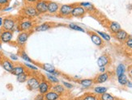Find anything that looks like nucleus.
Returning <instances> with one entry per match:
<instances>
[{
    "instance_id": "f257e3e1",
    "label": "nucleus",
    "mask_w": 132,
    "mask_h": 100,
    "mask_svg": "<svg viewBox=\"0 0 132 100\" xmlns=\"http://www.w3.org/2000/svg\"><path fill=\"white\" fill-rule=\"evenodd\" d=\"M2 29L11 32H18V20L12 15H8L3 18Z\"/></svg>"
},
{
    "instance_id": "f03ea898",
    "label": "nucleus",
    "mask_w": 132,
    "mask_h": 100,
    "mask_svg": "<svg viewBox=\"0 0 132 100\" xmlns=\"http://www.w3.org/2000/svg\"><path fill=\"white\" fill-rule=\"evenodd\" d=\"M20 15L23 18L34 20L37 18L40 15L37 12V9L35 8L33 5H27L25 4L20 10Z\"/></svg>"
},
{
    "instance_id": "7ed1b4c3",
    "label": "nucleus",
    "mask_w": 132,
    "mask_h": 100,
    "mask_svg": "<svg viewBox=\"0 0 132 100\" xmlns=\"http://www.w3.org/2000/svg\"><path fill=\"white\" fill-rule=\"evenodd\" d=\"M36 23L34 20L23 18L21 20H18V31L20 32H33V28L35 27Z\"/></svg>"
},
{
    "instance_id": "20e7f679",
    "label": "nucleus",
    "mask_w": 132,
    "mask_h": 100,
    "mask_svg": "<svg viewBox=\"0 0 132 100\" xmlns=\"http://www.w3.org/2000/svg\"><path fill=\"white\" fill-rule=\"evenodd\" d=\"M41 78H39L37 74H31L26 81L27 89L30 91L38 90V87H39L40 81H41Z\"/></svg>"
},
{
    "instance_id": "39448f33",
    "label": "nucleus",
    "mask_w": 132,
    "mask_h": 100,
    "mask_svg": "<svg viewBox=\"0 0 132 100\" xmlns=\"http://www.w3.org/2000/svg\"><path fill=\"white\" fill-rule=\"evenodd\" d=\"M74 5H75V3L60 5L59 12L57 14V15L60 17V18H69V17H71Z\"/></svg>"
},
{
    "instance_id": "423d86ee",
    "label": "nucleus",
    "mask_w": 132,
    "mask_h": 100,
    "mask_svg": "<svg viewBox=\"0 0 132 100\" xmlns=\"http://www.w3.org/2000/svg\"><path fill=\"white\" fill-rule=\"evenodd\" d=\"M31 33L32 32H20L18 34V36H17L16 40H15V43L16 44V45H18L20 49H24V47L26 44Z\"/></svg>"
},
{
    "instance_id": "0eeeda50",
    "label": "nucleus",
    "mask_w": 132,
    "mask_h": 100,
    "mask_svg": "<svg viewBox=\"0 0 132 100\" xmlns=\"http://www.w3.org/2000/svg\"><path fill=\"white\" fill-rule=\"evenodd\" d=\"M13 40V32L3 30L0 31V42L2 44H11Z\"/></svg>"
},
{
    "instance_id": "6e6552de",
    "label": "nucleus",
    "mask_w": 132,
    "mask_h": 100,
    "mask_svg": "<svg viewBox=\"0 0 132 100\" xmlns=\"http://www.w3.org/2000/svg\"><path fill=\"white\" fill-rule=\"evenodd\" d=\"M51 87H52V84L43 76V78H41V81H40L39 87H38V92L40 94L45 95V94H46L48 91L51 90Z\"/></svg>"
},
{
    "instance_id": "1a4fd4ad",
    "label": "nucleus",
    "mask_w": 132,
    "mask_h": 100,
    "mask_svg": "<svg viewBox=\"0 0 132 100\" xmlns=\"http://www.w3.org/2000/svg\"><path fill=\"white\" fill-rule=\"evenodd\" d=\"M86 14H87V11L83 7L79 6L78 3H75L71 17H73V18H82Z\"/></svg>"
},
{
    "instance_id": "9d476101",
    "label": "nucleus",
    "mask_w": 132,
    "mask_h": 100,
    "mask_svg": "<svg viewBox=\"0 0 132 100\" xmlns=\"http://www.w3.org/2000/svg\"><path fill=\"white\" fill-rule=\"evenodd\" d=\"M37 9V12L40 15H45L48 12V0H39V1L34 5Z\"/></svg>"
},
{
    "instance_id": "9b49d317",
    "label": "nucleus",
    "mask_w": 132,
    "mask_h": 100,
    "mask_svg": "<svg viewBox=\"0 0 132 100\" xmlns=\"http://www.w3.org/2000/svg\"><path fill=\"white\" fill-rule=\"evenodd\" d=\"M0 66L3 68L5 71H7V73L11 74L15 66V64L11 59H9V58L3 57V59L0 61Z\"/></svg>"
},
{
    "instance_id": "f8f14e48",
    "label": "nucleus",
    "mask_w": 132,
    "mask_h": 100,
    "mask_svg": "<svg viewBox=\"0 0 132 100\" xmlns=\"http://www.w3.org/2000/svg\"><path fill=\"white\" fill-rule=\"evenodd\" d=\"M53 23H50V22H45L42 23H40V24H37L35 25L33 28V32H46L50 29H51L53 28Z\"/></svg>"
},
{
    "instance_id": "ddd939ff",
    "label": "nucleus",
    "mask_w": 132,
    "mask_h": 100,
    "mask_svg": "<svg viewBox=\"0 0 132 100\" xmlns=\"http://www.w3.org/2000/svg\"><path fill=\"white\" fill-rule=\"evenodd\" d=\"M60 4L55 1H48V14L57 15L59 12Z\"/></svg>"
},
{
    "instance_id": "4468645a",
    "label": "nucleus",
    "mask_w": 132,
    "mask_h": 100,
    "mask_svg": "<svg viewBox=\"0 0 132 100\" xmlns=\"http://www.w3.org/2000/svg\"><path fill=\"white\" fill-rule=\"evenodd\" d=\"M110 78V74L108 72L105 73H100L98 75H96V77L94 78V83L96 84H101L104 82L107 81Z\"/></svg>"
},
{
    "instance_id": "2eb2a0df",
    "label": "nucleus",
    "mask_w": 132,
    "mask_h": 100,
    "mask_svg": "<svg viewBox=\"0 0 132 100\" xmlns=\"http://www.w3.org/2000/svg\"><path fill=\"white\" fill-rule=\"evenodd\" d=\"M90 38H91V40L93 41V43L97 46V47H102L104 45V40L101 39V37L99 36L98 34L96 32H91L90 33Z\"/></svg>"
},
{
    "instance_id": "dca6fc26",
    "label": "nucleus",
    "mask_w": 132,
    "mask_h": 100,
    "mask_svg": "<svg viewBox=\"0 0 132 100\" xmlns=\"http://www.w3.org/2000/svg\"><path fill=\"white\" fill-rule=\"evenodd\" d=\"M111 59L109 55L107 54H103L99 57V58L97 59V65L99 67H106L108 65L110 64Z\"/></svg>"
},
{
    "instance_id": "f3484780",
    "label": "nucleus",
    "mask_w": 132,
    "mask_h": 100,
    "mask_svg": "<svg viewBox=\"0 0 132 100\" xmlns=\"http://www.w3.org/2000/svg\"><path fill=\"white\" fill-rule=\"evenodd\" d=\"M113 37L118 41H119V42L124 43L125 41L127 40V38L129 37V35L125 30L121 29V30H119L117 33L113 34Z\"/></svg>"
},
{
    "instance_id": "a211bd4d",
    "label": "nucleus",
    "mask_w": 132,
    "mask_h": 100,
    "mask_svg": "<svg viewBox=\"0 0 132 100\" xmlns=\"http://www.w3.org/2000/svg\"><path fill=\"white\" fill-rule=\"evenodd\" d=\"M27 71H28V69L24 66V64H16V65H15V66L11 74L15 76H18V75H20L21 74H24Z\"/></svg>"
},
{
    "instance_id": "6ab92c4d",
    "label": "nucleus",
    "mask_w": 132,
    "mask_h": 100,
    "mask_svg": "<svg viewBox=\"0 0 132 100\" xmlns=\"http://www.w3.org/2000/svg\"><path fill=\"white\" fill-rule=\"evenodd\" d=\"M51 90H54V92H56L57 94H59V95L62 96L64 95L66 92H67V89L62 86V84H59V83H57V84H54L52 85V87H51Z\"/></svg>"
},
{
    "instance_id": "aec40b11",
    "label": "nucleus",
    "mask_w": 132,
    "mask_h": 100,
    "mask_svg": "<svg viewBox=\"0 0 132 100\" xmlns=\"http://www.w3.org/2000/svg\"><path fill=\"white\" fill-rule=\"evenodd\" d=\"M44 96H45V100H60L62 98L61 95H59V94H57L52 90H50L46 94H45Z\"/></svg>"
},
{
    "instance_id": "412c9836",
    "label": "nucleus",
    "mask_w": 132,
    "mask_h": 100,
    "mask_svg": "<svg viewBox=\"0 0 132 100\" xmlns=\"http://www.w3.org/2000/svg\"><path fill=\"white\" fill-rule=\"evenodd\" d=\"M108 28H109V30L110 31V32L112 34H115L119 30H121L122 29L121 25H120L119 23L116 21H110V23H109Z\"/></svg>"
},
{
    "instance_id": "4be33fe9",
    "label": "nucleus",
    "mask_w": 132,
    "mask_h": 100,
    "mask_svg": "<svg viewBox=\"0 0 132 100\" xmlns=\"http://www.w3.org/2000/svg\"><path fill=\"white\" fill-rule=\"evenodd\" d=\"M79 85L83 88L85 89H88V88L92 87L94 84V79L93 78H85V79H80L79 81Z\"/></svg>"
},
{
    "instance_id": "5701e85b",
    "label": "nucleus",
    "mask_w": 132,
    "mask_h": 100,
    "mask_svg": "<svg viewBox=\"0 0 132 100\" xmlns=\"http://www.w3.org/2000/svg\"><path fill=\"white\" fill-rule=\"evenodd\" d=\"M41 68L44 70V71H45L46 73L48 74H53L55 71H56V69L55 67L53 66L52 64H50V63H44V64H42L41 65Z\"/></svg>"
},
{
    "instance_id": "b1692460",
    "label": "nucleus",
    "mask_w": 132,
    "mask_h": 100,
    "mask_svg": "<svg viewBox=\"0 0 132 100\" xmlns=\"http://www.w3.org/2000/svg\"><path fill=\"white\" fill-rule=\"evenodd\" d=\"M31 75L30 71H28L24 73V74H21L18 76H16V81L19 82V83H24V82L27 81L28 78H29V76Z\"/></svg>"
},
{
    "instance_id": "393cba45",
    "label": "nucleus",
    "mask_w": 132,
    "mask_h": 100,
    "mask_svg": "<svg viewBox=\"0 0 132 100\" xmlns=\"http://www.w3.org/2000/svg\"><path fill=\"white\" fill-rule=\"evenodd\" d=\"M19 56L20 57L21 59L24 60L25 62H29V63H33L35 64V62H34L31 58L29 57V56H28L27 54V52H25V50L24 49H21L20 51H19Z\"/></svg>"
},
{
    "instance_id": "a878e982",
    "label": "nucleus",
    "mask_w": 132,
    "mask_h": 100,
    "mask_svg": "<svg viewBox=\"0 0 132 100\" xmlns=\"http://www.w3.org/2000/svg\"><path fill=\"white\" fill-rule=\"evenodd\" d=\"M45 78H46L52 85L59 83V79L58 78V77H56V76H54V74L47 73L46 74H45Z\"/></svg>"
},
{
    "instance_id": "bb28decb",
    "label": "nucleus",
    "mask_w": 132,
    "mask_h": 100,
    "mask_svg": "<svg viewBox=\"0 0 132 100\" xmlns=\"http://www.w3.org/2000/svg\"><path fill=\"white\" fill-rule=\"evenodd\" d=\"M126 70H127V67H126L125 65L122 64V63L119 64L118 66L116 67V69H115V74L117 75V77H118V76L125 74Z\"/></svg>"
},
{
    "instance_id": "cd10ccee",
    "label": "nucleus",
    "mask_w": 132,
    "mask_h": 100,
    "mask_svg": "<svg viewBox=\"0 0 132 100\" xmlns=\"http://www.w3.org/2000/svg\"><path fill=\"white\" fill-rule=\"evenodd\" d=\"M24 66L26 67V69L28 70V71H35L37 72L39 70L38 66H37L36 64H33V63H29V62H25L24 63Z\"/></svg>"
},
{
    "instance_id": "c85d7f7f",
    "label": "nucleus",
    "mask_w": 132,
    "mask_h": 100,
    "mask_svg": "<svg viewBox=\"0 0 132 100\" xmlns=\"http://www.w3.org/2000/svg\"><path fill=\"white\" fill-rule=\"evenodd\" d=\"M118 83L121 85V86H125L126 85H127V81H128V78H127V76L125 74H122V75H120L118 77Z\"/></svg>"
},
{
    "instance_id": "c756f323",
    "label": "nucleus",
    "mask_w": 132,
    "mask_h": 100,
    "mask_svg": "<svg viewBox=\"0 0 132 100\" xmlns=\"http://www.w3.org/2000/svg\"><path fill=\"white\" fill-rule=\"evenodd\" d=\"M99 100H117V99L113 95H112L111 94L105 92V93L102 94V95H100Z\"/></svg>"
},
{
    "instance_id": "7c9ffc66",
    "label": "nucleus",
    "mask_w": 132,
    "mask_h": 100,
    "mask_svg": "<svg viewBox=\"0 0 132 100\" xmlns=\"http://www.w3.org/2000/svg\"><path fill=\"white\" fill-rule=\"evenodd\" d=\"M95 32H96L97 34L99 35V36L101 37V39L105 41H110L111 40V37L110 35H109L108 33L106 32H101V31H96Z\"/></svg>"
},
{
    "instance_id": "2f4dec72",
    "label": "nucleus",
    "mask_w": 132,
    "mask_h": 100,
    "mask_svg": "<svg viewBox=\"0 0 132 100\" xmlns=\"http://www.w3.org/2000/svg\"><path fill=\"white\" fill-rule=\"evenodd\" d=\"M93 90H94V92L96 94V95H102V94L107 92L108 88L105 87V86H96V87H94Z\"/></svg>"
},
{
    "instance_id": "473e14b6",
    "label": "nucleus",
    "mask_w": 132,
    "mask_h": 100,
    "mask_svg": "<svg viewBox=\"0 0 132 100\" xmlns=\"http://www.w3.org/2000/svg\"><path fill=\"white\" fill-rule=\"evenodd\" d=\"M81 100H98V98L94 94L87 93L82 97Z\"/></svg>"
},
{
    "instance_id": "72a5a7b5",
    "label": "nucleus",
    "mask_w": 132,
    "mask_h": 100,
    "mask_svg": "<svg viewBox=\"0 0 132 100\" xmlns=\"http://www.w3.org/2000/svg\"><path fill=\"white\" fill-rule=\"evenodd\" d=\"M68 27H69V28H71V30L81 32H85V30L82 27L79 26L78 24H76V23H70V24H68Z\"/></svg>"
},
{
    "instance_id": "f704fd0d",
    "label": "nucleus",
    "mask_w": 132,
    "mask_h": 100,
    "mask_svg": "<svg viewBox=\"0 0 132 100\" xmlns=\"http://www.w3.org/2000/svg\"><path fill=\"white\" fill-rule=\"evenodd\" d=\"M125 44V46L127 47V48L130 50H132V37H128L127 40L124 42Z\"/></svg>"
},
{
    "instance_id": "c9c22d12",
    "label": "nucleus",
    "mask_w": 132,
    "mask_h": 100,
    "mask_svg": "<svg viewBox=\"0 0 132 100\" xmlns=\"http://www.w3.org/2000/svg\"><path fill=\"white\" fill-rule=\"evenodd\" d=\"M11 0H0V10H2L5 7L9 6Z\"/></svg>"
},
{
    "instance_id": "e433bc0d",
    "label": "nucleus",
    "mask_w": 132,
    "mask_h": 100,
    "mask_svg": "<svg viewBox=\"0 0 132 100\" xmlns=\"http://www.w3.org/2000/svg\"><path fill=\"white\" fill-rule=\"evenodd\" d=\"M62 84L67 90H71L74 87L73 84L70 83V82H68V81H62Z\"/></svg>"
},
{
    "instance_id": "4c0bfd02",
    "label": "nucleus",
    "mask_w": 132,
    "mask_h": 100,
    "mask_svg": "<svg viewBox=\"0 0 132 100\" xmlns=\"http://www.w3.org/2000/svg\"><path fill=\"white\" fill-rule=\"evenodd\" d=\"M39 0H24V4H27V5H35Z\"/></svg>"
},
{
    "instance_id": "58836bf2",
    "label": "nucleus",
    "mask_w": 132,
    "mask_h": 100,
    "mask_svg": "<svg viewBox=\"0 0 132 100\" xmlns=\"http://www.w3.org/2000/svg\"><path fill=\"white\" fill-rule=\"evenodd\" d=\"M10 59L12 61H17L19 60V57H18V56L15 55V54H11L10 55Z\"/></svg>"
},
{
    "instance_id": "ea45409f",
    "label": "nucleus",
    "mask_w": 132,
    "mask_h": 100,
    "mask_svg": "<svg viewBox=\"0 0 132 100\" xmlns=\"http://www.w3.org/2000/svg\"><path fill=\"white\" fill-rule=\"evenodd\" d=\"M34 100H45V96H44V95H42V94L39 93L38 95L35 97Z\"/></svg>"
},
{
    "instance_id": "a19ab883",
    "label": "nucleus",
    "mask_w": 132,
    "mask_h": 100,
    "mask_svg": "<svg viewBox=\"0 0 132 100\" xmlns=\"http://www.w3.org/2000/svg\"><path fill=\"white\" fill-rule=\"evenodd\" d=\"M13 10V7H10V6H7V7H5L4 8L2 9L3 11H4V12H9V11H12Z\"/></svg>"
},
{
    "instance_id": "79ce46f5",
    "label": "nucleus",
    "mask_w": 132,
    "mask_h": 100,
    "mask_svg": "<svg viewBox=\"0 0 132 100\" xmlns=\"http://www.w3.org/2000/svg\"><path fill=\"white\" fill-rule=\"evenodd\" d=\"M99 72L100 73H105V72H106V67H99Z\"/></svg>"
},
{
    "instance_id": "37998d69",
    "label": "nucleus",
    "mask_w": 132,
    "mask_h": 100,
    "mask_svg": "<svg viewBox=\"0 0 132 100\" xmlns=\"http://www.w3.org/2000/svg\"><path fill=\"white\" fill-rule=\"evenodd\" d=\"M128 74H129V75H130V77L132 78V66H130L129 69H128Z\"/></svg>"
},
{
    "instance_id": "c03bdc74",
    "label": "nucleus",
    "mask_w": 132,
    "mask_h": 100,
    "mask_svg": "<svg viewBox=\"0 0 132 100\" xmlns=\"http://www.w3.org/2000/svg\"><path fill=\"white\" fill-rule=\"evenodd\" d=\"M126 86H127V87H129V88H132V82L128 80L127 83V85H126Z\"/></svg>"
},
{
    "instance_id": "a18cd8bd",
    "label": "nucleus",
    "mask_w": 132,
    "mask_h": 100,
    "mask_svg": "<svg viewBox=\"0 0 132 100\" xmlns=\"http://www.w3.org/2000/svg\"><path fill=\"white\" fill-rule=\"evenodd\" d=\"M3 23V17H0V28H2Z\"/></svg>"
},
{
    "instance_id": "49530a36",
    "label": "nucleus",
    "mask_w": 132,
    "mask_h": 100,
    "mask_svg": "<svg viewBox=\"0 0 132 100\" xmlns=\"http://www.w3.org/2000/svg\"><path fill=\"white\" fill-rule=\"evenodd\" d=\"M3 53H2V52H0V61H1V60L3 59Z\"/></svg>"
},
{
    "instance_id": "de8ad7c7",
    "label": "nucleus",
    "mask_w": 132,
    "mask_h": 100,
    "mask_svg": "<svg viewBox=\"0 0 132 100\" xmlns=\"http://www.w3.org/2000/svg\"><path fill=\"white\" fill-rule=\"evenodd\" d=\"M74 78H75V79H76H76H79V78H80V77H79V76H75Z\"/></svg>"
},
{
    "instance_id": "09e8293b",
    "label": "nucleus",
    "mask_w": 132,
    "mask_h": 100,
    "mask_svg": "<svg viewBox=\"0 0 132 100\" xmlns=\"http://www.w3.org/2000/svg\"><path fill=\"white\" fill-rule=\"evenodd\" d=\"M0 49H2V43L0 42Z\"/></svg>"
},
{
    "instance_id": "8fccbe9b",
    "label": "nucleus",
    "mask_w": 132,
    "mask_h": 100,
    "mask_svg": "<svg viewBox=\"0 0 132 100\" xmlns=\"http://www.w3.org/2000/svg\"><path fill=\"white\" fill-rule=\"evenodd\" d=\"M60 100H71V99H62V98H61Z\"/></svg>"
}]
</instances>
